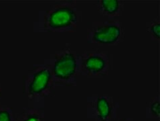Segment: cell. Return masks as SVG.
Listing matches in <instances>:
<instances>
[{
    "mask_svg": "<svg viewBox=\"0 0 160 121\" xmlns=\"http://www.w3.org/2000/svg\"><path fill=\"white\" fill-rule=\"evenodd\" d=\"M160 97L159 95L153 97L147 104L145 116L147 118L159 119L160 118Z\"/></svg>",
    "mask_w": 160,
    "mask_h": 121,
    "instance_id": "obj_9",
    "label": "cell"
},
{
    "mask_svg": "<svg viewBox=\"0 0 160 121\" xmlns=\"http://www.w3.org/2000/svg\"><path fill=\"white\" fill-rule=\"evenodd\" d=\"M55 83L50 68L46 63L34 65L23 79V94L31 100H38L54 93Z\"/></svg>",
    "mask_w": 160,
    "mask_h": 121,
    "instance_id": "obj_3",
    "label": "cell"
},
{
    "mask_svg": "<svg viewBox=\"0 0 160 121\" xmlns=\"http://www.w3.org/2000/svg\"><path fill=\"white\" fill-rule=\"evenodd\" d=\"M97 10L104 17L110 18L120 17L123 14L125 2L122 0H98L96 2Z\"/></svg>",
    "mask_w": 160,
    "mask_h": 121,
    "instance_id": "obj_7",
    "label": "cell"
},
{
    "mask_svg": "<svg viewBox=\"0 0 160 121\" xmlns=\"http://www.w3.org/2000/svg\"><path fill=\"white\" fill-rule=\"evenodd\" d=\"M119 107V102L108 93L94 94L87 98V117L93 121H115Z\"/></svg>",
    "mask_w": 160,
    "mask_h": 121,
    "instance_id": "obj_6",
    "label": "cell"
},
{
    "mask_svg": "<svg viewBox=\"0 0 160 121\" xmlns=\"http://www.w3.org/2000/svg\"><path fill=\"white\" fill-rule=\"evenodd\" d=\"M13 110L9 107H0V121H15Z\"/></svg>",
    "mask_w": 160,
    "mask_h": 121,
    "instance_id": "obj_11",
    "label": "cell"
},
{
    "mask_svg": "<svg viewBox=\"0 0 160 121\" xmlns=\"http://www.w3.org/2000/svg\"><path fill=\"white\" fill-rule=\"evenodd\" d=\"M44 63L50 68L55 85L63 86H76L77 77L80 72V55L65 47L52 55Z\"/></svg>",
    "mask_w": 160,
    "mask_h": 121,
    "instance_id": "obj_2",
    "label": "cell"
},
{
    "mask_svg": "<svg viewBox=\"0 0 160 121\" xmlns=\"http://www.w3.org/2000/svg\"><path fill=\"white\" fill-rule=\"evenodd\" d=\"M81 20L82 12L78 9L77 1H58L43 13H40L38 31L56 33L75 32Z\"/></svg>",
    "mask_w": 160,
    "mask_h": 121,
    "instance_id": "obj_1",
    "label": "cell"
},
{
    "mask_svg": "<svg viewBox=\"0 0 160 121\" xmlns=\"http://www.w3.org/2000/svg\"><path fill=\"white\" fill-rule=\"evenodd\" d=\"M1 97H2V90L0 88V100H1Z\"/></svg>",
    "mask_w": 160,
    "mask_h": 121,
    "instance_id": "obj_13",
    "label": "cell"
},
{
    "mask_svg": "<svg viewBox=\"0 0 160 121\" xmlns=\"http://www.w3.org/2000/svg\"><path fill=\"white\" fill-rule=\"evenodd\" d=\"M145 29L151 35V39L154 42H159L160 40V20L159 18H156L153 20L147 22Z\"/></svg>",
    "mask_w": 160,
    "mask_h": 121,
    "instance_id": "obj_10",
    "label": "cell"
},
{
    "mask_svg": "<svg viewBox=\"0 0 160 121\" xmlns=\"http://www.w3.org/2000/svg\"><path fill=\"white\" fill-rule=\"evenodd\" d=\"M118 121H133V120L131 118H123L119 119Z\"/></svg>",
    "mask_w": 160,
    "mask_h": 121,
    "instance_id": "obj_12",
    "label": "cell"
},
{
    "mask_svg": "<svg viewBox=\"0 0 160 121\" xmlns=\"http://www.w3.org/2000/svg\"><path fill=\"white\" fill-rule=\"evenodd\" d=\"M15 121H45L44 114L36 108H25Z\"/></svg>",
    "mask_w": 160,
    "mask_h": 121,
    "instance_id": "obj_8",
    "label": "cell"
},
{
    "mask_svg": "<svg viewBox=\"0 0 160 121\" xmlns=\"http://www.w3.org/2000/svg\"><path fill=\"white\" fill-rule=\"evenodd\" d=\"M112 67L113 55L107 51L93 49L84 50L80 55V72L83 76H107Z\"/></svg>",
    "mask_w": 160,
    "mask_h": 121,
    "instance_id": "obj_5",
    "label": "cell"
},
{
    "mask_svg": "<svg viewBox=\"0 0 160 121\" xmlns=\"http://www.w3.org/2000/svg\"><path fill=\"white\" fill-rule=\"evenodd\" d=\"M125 36V27L119 20L92 22L87 29V40L89 44L113 47L123 42Z\"/></svg>",
    "mask_w": 160,
    "mask_h": 121,
    "instance_id": "obj_4",
    "label": "cell"
}]
</instances>
